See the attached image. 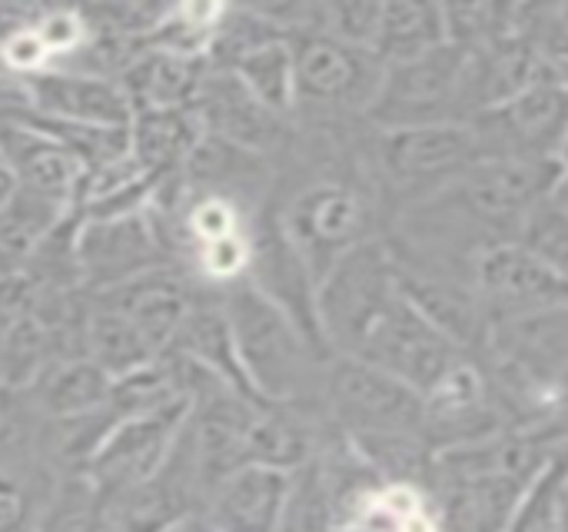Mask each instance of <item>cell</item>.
<instances>
[{
    "mask_svg": "<svg viewBox=\"0 0 568 532\" xmlns=\"http://www.w3.org/2000/svg\"><path fill=\"white\" fill-rule=\"evenodd\" d=\"M83 353L113 380H123L160 360V353L143 340V333L100 297H90L83 317Z\"/></svg>",
    "mask_w": 568,
    "mask_h": 532,
    "instance_id": "24",
    "label": "cell"
},
{
    "mask_svg": "<svg viewBox=\"0 0 568 532\" xmlns=\"http://www.w3.org/2000/svg\"><path fill=\"white\" fill-rule=\"evenodd\" d=\"M70 217V207L20 190L13 183L10 200L0 207V280L23 273Z\"/></svg>",
    "mask_w": 568,
    "mask_h": 532,
    "instance_id": "22",
    "label": "cell"
},
{
    "mask_svg": "<svg viewBox=\"0 0 568 532\" xmlns=\"http://www.w3.org/2000/svg\"><path fill=\"white\" fill-rule=\"evenodd\" d=\"M353 360L373 363L426 397L459 360H466V350L449 340L406 293H399L366 333Z\"/></svg>",
    "mask_w": 568,
    "mask_h": 532,
    "instance_id": "8",
    "label": "cell"
},
{
    "mask_svg": "<svg viewBox=\"0 0 568 532\" xmlns=\"http://www.w3.org/2000/svg\"><path fill=\"white\" fill-rule=\"evenodd\" d=\"M466 77L469 50L459 43H443L416 60L383 67V83L366 117L376 130L446 120L466 123Z\"/></svg>",
    "mask_w": 568,
    "mask_h": 532,
    "instance_id": "6",
    "label": "cell"
},
{
    "mask_svg": "<svg viewBox=\"0 0 568 532\" xmlns=\"http://www.w3.org/2000/svg\"><path fill=\"white\" fill-rule=\"evenodd\" d=\"M326 403L353 446L393 440L429 443L423 393L373 363L333 357V367L326 370Z\"/></svg>",
    "mask_w": 568,
    "mask_h": 532,
    "instance_id": "3",
    "label": "cell"
},
{
    "mask_svg": "<svg viewBox=\"0 0 568 532\" xmlns=\"http://www.w3.org/2000/svg\"><path fill=\"white\" fill-rule=\"evenodd\" d=\"M230 73L270 113L290 117L296 110V57H293V40L290 37L270 40V43L243 53L230 67Z\"/></svg>",
    "mask_w": 568,
    "mask_h": 532,
    "instance_id": "25",
    "label": "cell"
},
{
    "mask_svg": "<svg viewBox=\"0 0 568 532\" xmlns=\"http://www.w3.org/2000/svg\"><path fill=\"white\" fill-rule=\"evenodd\" d=\"M173 357H180L183 363L203 370L206 377L226 383L230 390L256 400V393L250 390V380L240 367V357H236V343H233V330H230V320H226V310H223V300H206V297H196L173 347L166 350Z\"/></svg>",
    "mask_w": 568,
    "mask_h": 532,
    "instance_id": "19",
    "label": "cell"
},
{
    "mask_svg": "<svg viewBox=\"0 0 568 532\" xmlns=\"http://www.w3.org/2000/svg\"><path fill=\"white\" fill-rule=\"evenodd\" d=\"M10 193H13V177H10L7 167H0V207L10 200Z\"/></svg>",
    "mask_w": 568,
    "mask_h": 532,
    "instance_id": "30",
    "label": "cell"
},
{
    "mask_svg": "<svg viewBox=\"0 0 568 532\" xmlns=\"http://www.w3.org/2000/svg\"><path fill=\"white\" fill-rule=\"evenodd\" d=\"M73 267L87 293H103L133 277L176 263L146 207L116 217L73 213Z\"/></svg>",
    "mask_w": 568,
    "mask_h": 532,
    "instance_id": "7",
    "label": "cell"
},
{
    "mask_svg": "<svg viewBox=\"0 0 568 532\" xmlns=\"http://www.w3.org/2000/svg\"><path fill=\"white\" fill-rule=\"evenodd\" d=\"M290 40L296 57V107L320 113H369L383 83V63L369 50L329 33H300Z\"/></svg>",
    "mask_w": 568,
    "mask_h": 532,
    "instance_id": "10",
    "label": "cell"
},
{
    "mask_svg": "<svg viewBox=\"0 0 568 532\" xmlns=\"http://www.w3.org/2000/svg\"><path fill=\"white\" fill-rule=\"evenodd\" d=\"M203 123L196 110H133L130 120V160L133 167L160 183L183 173L190 153L203 140Z\"/></svg>",
    "mask_w": 568,
    "mask_h": 532,
    "instance_id": "20",
    "label": "cell"
},
{
    "mask_svg": "<svg viewBox=\"0 0 568 532\" xmlns=\"http://www.w3.org/2000/svg\"><path fill=\"white\" fill-rule=\"evenodd\" d=\"M223 3H173L163 7L156 27L146 37L150 50L186 57V60H210V50L220 33Z\"/></svg>",
    "mask_w": 568,
    "mask_h": 532,
    "instance_id": "28",
    "label": "cell"
},
{
    "mask_svg": "<svg viewBox=\"0 0 568 532\" xmlns=\"http://www.w3.org/2000/svg\"><path fill=\"white\" fill-rule=\"evenodd\" d=\"M57 476L33 456L0 460V532H37Z\"/></svg>",
    "mask_w": 568,
    "mask_h": 532,
    "instance_id": "27",
    "label": "cell"
},
{
    "mask_svg": "<svg viewBox=\"0 0 568 532\" xmlns=\"http://www.w3.org/2000/svg\"><path fill=\"white\" fill-rule=\"evenodd\" d=\"M443 43H449L443 3L383 0V17H379V30L373 43V57L383 67L416 60Z\"/></svg>",
    "mask_w": 568,
    "mask_h": 532,
    "instance_id": "23",
    "label": "cell"
},
{
    "mask_svg": "<svg viewBox=\"0 0 568 532\" xmlns=\"http://www.w3.org/2000/svg\"><path fill=\"white\" fill-rule=\"evenodd\" d=\"M290 490L293 473L246 463L206 493L200 513L220 532H283Z\"/></svg>",
    "mask_w": 568,
    "mask_h": 532,
    "instance_id": "14",
    "label": "cell"
},
{
    "mask_svg": "<svg viewBox=\"0 0 568 532\" xmlns=\"http://www.w3.org/2000/svg\"><path fill=\"white\" fill-rule=\"evenodd\" d=\"M562 173H566V170H562ZM566 180H568V173H566Z\"/></svg>",
    "mask_w": 568,
    "mask_h": 532,
    "instance_id": "32",
    "label": "cell"
},
{
    "mask_svg": "<svg viewBox=\"0 0 568 532\" xmlns=\"http://www.w3.org/2000/svg\"><path fill=\"white\" fill-rule=\"evenodd\" d=\"M486 157L562 163L568 143V87H529L469 120Z\"/></svg>",
    "mask_w": 568,
    "mask_h": 532,
    "instance_id": "12",
    "label": "cell"
},
{
    "mask_svg": "<svg viewBox=\"0 0 568 532\" xmlns=\"http://www.w3.org/2000/svg\"><path fill=\"white\" fill-rule=\"evenodd\" d=\"M190 406L193 403L183 400L153 413L120 420L80 473L97 486L103 500H116L136 490L166 466L186 426Z\"/></svg>",
    "mask_w": 568,
    "mask_h": 532,
    "instance_id": "9",
    "label": "cell"
},
{
    "mask_svg": "<svg viewBox=\"0 0 568 532\" xmlns=\"http://www.w3.org/2000/svg\"><path fill=\"white\" fill-rule=\"evenodd\" d=\"M399 293L403 287L393 247L386 240H369L356 247L316 287V313L329 353L356 357L366 333L396 303Z\"/></svg>",
    "mask_w": 568,
    "mask_h": 532,
    "instance_id": "4",
    "label": "cell"
},
{
    "mask_svg": "<svg viewBox=\"0 0 568 532\" xmlns=\"http://www.w3.org/2000/svg\"><path fill=\"white\" fill-rule=\"evenodd\" d=\"M313 460V430L293 403H263L250 436V463L296 473Z\"/></svg>",
    "mask_w": 568,
    "mask_h": 532,
    "instance_id": "26",
    "label": "cell"
},
{
    "mask_svg": "<svg viewBox=\"0 0 568 532\" xmlns=\"http://www.w3.org/2000/svg\"><path fill=\"white\" fill-rule=\"evenodd\" d=\"M90 297H100L103 303L116 307L143 333V340L163 357L173 347V340L200 293H193L190 280L176 267H160L143 277H133L113 290L90 293Z\"/></svg>",
    "mask_w": 568,
    "mask_h": 532,
    "instance_id": "16",
    "label": "cell"
},
{
    "mask_svg": "<svg viewBox=\"0 0 568 532\" xmlns=\"http://www.w3.org/2000/svg\"><path fill=\"white\" fill-rule=\"evenodd\" d=\"M473 287L489 327L568 307V273L523 243H496L483 250L473 263Z\"/></svg>",
    "mask_w": 568,
    "mask_h": 532,
    "instance_id": "11",
    "label": "cell"
},
{
    "mask_svg": "<svg viewBox=\"0 0 568 532\" xmlns=\"http://www.w3.org/2000/svg\"><path fill=\"white\" fill-rule=\"evenodd\" d=\"M113 377L103 373L87 353H67L50 360L27 387V403L43 423H63L97 413L110 403Z\"/></svg>",
    "mask_w": 568,
    "mask_h": 532,
    "instance_id": "18",
    "label": "cell"
},
{
    "mask_svg": "<svg viewBox=\"0 0 568 532\" xmlns=\"http://www.w3.org/2000/svg\"><path fill=\"white\" fill-rule=\"evenodd\" d=\"M562 170L568 173V143H566V153H562Z\"/></svg>",
    "mask_w": 568,
    "mask_h": 532,
    "instance_id": "31",
    "label": "cell"
},
{
    "mask_svg": "<svg viewBox=\"0 0 568 532\" xmlns=\"http://www.w3.org/2000/svg\"><path fill=\"white\" fill-rule=\"evenodd\" d=\"M280 227L320 287L356 247L373 240V207L353 183L320 180L290 200Z\"/></svg>",
    "mask_w": 568,
    "mask_h": 532,
    "instance_id": "5",
    "label": "cell"
},
{
    "mask_svg": "<svg viewBox=\"0 0 568 532\" xmlns=\"http://www.w3.org/2000/svg\"><path fill=\"white\" fill-rule=\"evenodd\" d=\"M23 93V113L60 120V123H83V127H130L133 103L123 93L120 80L60 70L50 67L43 73L17 80Z\"/></svg>",
    "mask_w": 568,
    "mask_h": 532,
    "instance_id": "13",
    "label": "cell"
},
{
    "mask_svg": "<svg viewBox=\"0 0 568 532\" xmlns=\"http://www.w3.org/2000/svg\"><path fill=\"white\" fill-rule=\"evenodd\" d=\"M220 300L233 330L240 367L256 400L296 403L306 387L310 363L323 353H316L313 343L296 330V323L246 280L226 287Z\"/></svg>",
    "mask_w": 568,
    "mask_h": 532,
    "instance_id": "1",
    "label": "cell"
},
{
    "mask_svg": "<svg viewBox=\"0 0 568 532\" xmlns=\"http://www.w3.org/2000/svg\"><path fill=\"white\" fill-rule=\"evenodd\" d=\"M196 117L210 137H220L226 143H236L243 150L260 153L280 137V120L270 113L263 103L250 97V90L230 73L210 63V73L203 80L200 100H196Z\"/></svg>",
    "mask_w": 568,
    "mask_h": 532,
    "instance_id": "17",
    "label": "cell"
},
{
    "mask_svg": "<svg viewBox=\"0 0 568 532\" xmlns=\"http://www.w3.org/2000/svg\"><path fill=\"white\" fill-rule=\"evenodd\" d=\"M163 532H220L203 513H190V516H183V520H176L170 530Z\"/></svg>",
    "mask_w": 568,
    "mask_h": 532,
    "instance_id": "29",
    "label": "cell"
},
{
    "mask_svg": "<svg viewBox=\"0 0 568 532\" xmlns=\"http://www.w3.org/2000/svg\"><path fill=\"white\" fill-rule=\"evenodd\" d=\"M483 157L486 147L476 127L463 120L376 130V143H373V163L379 170V183L399 193L406 210L456 183Z\"/></svg>",
    "mask_w": 568,
    "mask_h": 532,
    "instance_id": "2",
    "label": "cell"
},
{
    "mask_svg": "<svg viewBox=\"0 0 568 532\" xmlns=\"http://www.w3.org/2000/svg\"><path fill=\"white\" fill-rule=\"evenodd\" d=\"M210 60H186L143 47L120 73V87L133 110H190L200 100Z\"/></svg>",
    "mask_w": 568,
    "mask_h": 532,
    "instance_id": "21",
    "label": "cell"
},
{
    "mask_svg": "<svg viewBox=\"0 0 568 532\" xmlns=\"http://www.w3.org/2000/svg\"><path fill=\"white\" fill-rule=\"evenodd\" d=\"M0 153H3V167L10 170L20 190H30L37 197L77 210L83 167L53 137H47L43 130H37L20 117H7L0 120Z\"/></svg>",
    "mask_w": 568,
    "mask_h": 532,
    "instance_id": "15",
    "label": "cell"
}]
</instances>
